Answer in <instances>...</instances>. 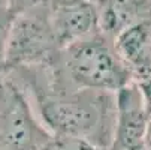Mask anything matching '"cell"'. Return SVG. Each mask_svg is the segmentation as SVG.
Returning a JSON list of instances; mask_svg holds the SVG:
<instances>
[{"mask_svg": "<svg viewBox=\"0 0 151 150\" xmlns=\"http://www.w3.org/2000/svg\"><path fill=\"white\" fill-rule=\"evenodd\" d=\"M40 114L52 134L90 140L96 146L105 138L112 141L117 105L111 92L78 89L72 93L45 96L40 101Z\"/></svg>", "mask_w": 151, "mask_h": 150, "instance_id": "1", "label": "cell"}, {"mask_svg": "<svg viewBox=\"0 0 151 150\" xmlns=\"http://www.w3.org/2000/svg\"><path fill=\"white\" fill-rule=\"evenodd\" d=\"M63 50L64 71L76 89L117 93L135 78L115 45L111 47L97 33Z\"/></svg>", "mask_w": 151, "mask_h": 150, "instance_id": "2", "label": "cell"}, {"mask_svg": "<svg viewBox=\"0 0 151 150\" xmlns=\"http://www.w3.org/2000/svg\"><path fill=\"white\" fill-rule=\"evenodd\" d=\"M48 137L19 89L0 78V150H40Z\"/></svg>", "mask_w": 151, "mask_h": 150, "instance_id": "3", "label": "cell"}, {"mask_svg": "<svg viewBox=\"0 0 151 150\" xmlns=\"http://www.w3.org/2000/svg\"><path fill=\"white\" fill-rule=\"evenodd\" d=\"M58 47L52 26L37 15L23 14L12 21L8 44V68L45 62Z\"/></svg>", "mask_w": 151, "mask_h": 150, "instance_id": "4", "label": "cell"}, {"mask_svg": "<svg viewBox=\"0 0 151 150\" xmlns=\"http://www.w3.org/2000/svg\"><path fill=\"white\" fill-rule=\"evenodd\" d=\"M115 128L106 150H147L145 135L150 116L138 87L132 81L115 93Z\"/></svg>", "mask_w": 151, "mask_h": 150, "instance_id": "5", "label": "cell"}, {"mask_svg": "<svg viewBox=\"0 0 151 150\" xmlns=\"http://www.w3.org/2000/svg\"><path fill=\"white\" fill-rule=\"evenodd\" d=\"M51 26L58 47L66 48L96 33V29L100 26L97 8L87 0L55 5Z\"/></svg>", "mask_w": 151, "mask_h": 150, "instance_id": "6", "label": "cell"}, {"mask_svg": "<svg viewBox=\"0 0 151 150\" xmlns=\"http://www.w3.org/2000/svg\"><path fill=\"white\" fill-rule=\"evenodd\" d=\"M115 50L135 78L151 75V18L133 24L115 38Z\"/></svg>", "mask_w": 151, "mask_h": 150, "instance_id": "7", "label": "cell"}, {"mask_svg": "<svg viewBox=\"0 0 151 150\" xmlns=\"http://www.w3.org/2000/svg\"><path fill=\"white\" fill-rule=\"evenodd\" d=\"M99 24L105 33L117 38L133 24L148 18L147 0H102L97 8Z\"/></svg>", "mask_w": 151, "mask_h": 150, "instance_id": "8", "label": "cell"}, {"mask_svg": "<svg viewBox=\"0 0 151 150\" xmlns=\"http://www.w3.org/2000/svg\"><path fill=\"white\" fill-rule=\"evenodd\" d=\"M40 150H99V147L90 140L81 137L52 134L42 144Z\"/></svg>", "mask_w": 151, "mask_h": 150, "instance_id": "9", "label": "cell"}, {"mask_svg": "<svg viewBox=\"0 0 151 150\" xmlns=\"http://www.w3.org/2000/svg\"><path fill=\"white\" fill-rule=\"evenodd\" d=\"M14 15L8 11H0V78L3 71L8 68V44H9V32L14 21Z\"/></svg>", "mask_w": 151, "mask_h": 150, "instance_id": "10", "label": "cell"}, {"mask_svg": "<svg viewBox=\"0 0 151 150\" xmlns=\"http://www.w3.org/2000/svg\"><path fill=\"white\" fill-rule=\"evenodd\" d=\"M44 3H47V0H9V12L14 17L29 14Z\"/></svg>", "mask_w": 151, "mask_h": 150, "instance_id": "11", "label": "cell"}, {"mask_svg": "<svg viewBox=\"0 0 151 150\" xmlns=\"http://www.w3.org/2000/svg\"><path fill=\"white\" fill-rule=\"evenodd\" d=\"M136 83H138V87L141 90V95H142V99L145 104V110H147L148 116L151 117V75L141 78Z\"/></svg>", "mask_w": 151, "mask_h": 150, "instance_id": "12", "label": "cell"}, {"mask_svg": "<svg viewBox=\"0 0 151 150\" xmlns=\"http://www.w3.org/2000/svg\"><path fill=\"white\" fill-rule=\"evenodd\" d=\"M145 146H147V150H151V117H150V120H148V126H147Z\"/></svg>", "mask_w": 151, "mask_h": 150, "instance_id": "13", "label": "cell"}, {"mask_svg": "<svg viewBox=\"0 0 151 150\" xmlns=\"http://www.w3.org/2000/svg\"><path fill=\"white\" fill-rule=\"evenodd\" d=\"M55 5H66V3H76V2H84V0H54Z\"/></svg>", "mask_w": 151, "mask_h": 150, "instance_id": "14", "label": "cell"}, {"mask_svg": "<svg viewBox=\"0 0 151 150\" xmlns=\"http://www.w3.org/2000/svg\"><path fill=\"white\" fill-rule=\"evenodd\" d=\"M103 150H106V149H103Z\"/></svg>", "mask_w": 151, "mask_h": 150, "instance_id": "15", "label": "cell"}]
</instances>
